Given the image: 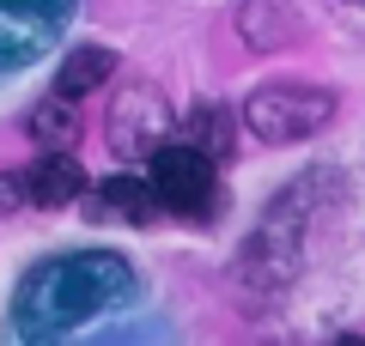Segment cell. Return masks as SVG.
<instances>
[{"mask_svg":"<svg viewBox=\"0 0 365 346\" xmlns=\"http://www.w3.org/2000/svg\"><path fill=\"white\" fill-rule=\"evenodd\" d=\"M329 115H335V98L317 91V85H262V91H250V103H244V122L268 146L311 140L317 128H329Z\"/></svg>","mask_w":365,"mask_h":346,"instance_id":"cell-3","label":"cell"},{"mask_svg":"<svg viewBox=\"0 0 365 346\" xmlns=\"http://www.w3.org/2000/svg\"><path fill=\"white\" fill-rule=\"evenodd\" d=\"M128 285H134V280H128V261L110 256V249L55 256V261H43V268L19 285V298H13V316H19V322H13V328L31 334V340H55V334L91 322L98 310L122 304Z\"/></svg>","mask_w":365,"mask_h":346,"instance_id":"cell-1","label":"cell"},{"mask_svg":"<svg viewBox=\"0 0 365 346\" xmlns=\"http://www.w3.org/2000/svg\"><path fill=\"white\" fill-rule=\"evenodd\" d=\"M146 164H153L146 182H153L165 213H177V219H213L220 213V170H213V158L195 140H165Z\"/></svg>","mask_w":365,"mask_h":346,"instance_id":"cell-2","label":"cell"},{"mask_svg":"<svg viewBox=\"0 0 365 346\" xmlns=\"http://www.w3.org/2000/svg\"><path fill=\"white\" fill-rule=\"evenodd\" d=\"M79 189H86V170L73 164V152H67V146H61V152H49L43 164L25 170V194H31L37 206H67Z\"/></svg>","mask_w":365,"mask_h":346,"instance_id":"cell-6","label":"cell"},{"mask_svg":"<svg viewBox=\"0 0 365 346\" xmlns=\"http://www.w3.org/2000/svg\"><path fill=\"white\" fill-rule=\"evenodd\" d=\"M31 134H37V140L49 146V152L73 146V140H79V115H73V98H61V91H55L49 103H37V110H31Z\"/></svg>","mask_w":365,"mask_h":346,"instance_id":"cell-9","label":"cell"},{"mask_svg":"<svg viewBox=\"0 0 365 346\" xmlns=\"http://www.w3.org/2000/svg\"><path fill=\"white\" fill-rule=\"evenodd\" d=\"M110 73H116V55L110 49H73L61 61V73H55V91H61V98H86V91H98Z\"/></svg>","mask_w":365,"mask_h":346,"instance_id":"cell-7","label":"cell"},{"mask_svg":"<svg viewBox=\"0 0 365 346\" xmlns=\"http://www.w3.org/2000/svg\"><path fill=\"white\" fill-rule=\"evenodd\" d=\"M31 194H25V170L19 177H0V213H13V206H25Z\"/></svg>","mask_w":365,"mask_h":346,"instance_id":"cell-11","label":"cell"},{"mask_svg":"<svg viewBox=\"0 0 365 346\" xmlns=\"http://www.w3.org/2000/svg\"><path fill=\"white\" fill-rule=\"evenodd\" d=\"M189 140H195L201 152H207L213 164H220V158L232 152V115H225V110H213V103H201V110L189 115Z\"/></svg>","mask_w":365,"mask_h":346,"instance_id":"cell-10","label":"cell"},{"mask_svg":"<svg viewBox=\"0 0 365 346\" xmlns=\"http://www.w3.org/2000/svg\"><path fill=\"white\" fill-rule=\"evenodd\" d=\"M104 206L116 219H128V225H153L165 206H158V194H153V182H140V177H110L104 182Z\"/></svg>","mask_w":365,"mask_h":346,"instance_id":"cell-8","label":"cell"},{"mask_svg":"<svg viewBox=\"0 0 365 346\" xmlns=\"http://www.w3.org/2000/svg\"><path fill=\"white\" fill-rule=\"evenodd\" d=\"M67 13H73V0H0V67L43 55Z\"/></svg>","mask_w":365,"mask_h":346,"instance_id":"cell-5","label":"cell"},{"mask_svg":"<svg viewBox=\"0 0 365 346\" xmlns=\"http://www.w3.org/2000/svg\"><path fill=\"white\" fill-rule=\"evenodd\" d=\"M353 6H365V0H353Z\"/></svg>","mask_w":365,"mask_h":346,"instance_id":"cell-12","label":"cell"},{"mask_svg":"<svg viewBox=\"0 0 365 346\" xmlns=\"http://www.w3.org/2000/svg\"><path fill=\"white\" fill-rule=\"evenodd\" d=\"M170 103L158 98L153 85H128L116 103H110V152L116 158H153L170 134Z\"/></svg>","mask_w":365,"mask_h":346,"instance_id":"cell-4","label":"cell"}]
</instances>
